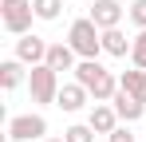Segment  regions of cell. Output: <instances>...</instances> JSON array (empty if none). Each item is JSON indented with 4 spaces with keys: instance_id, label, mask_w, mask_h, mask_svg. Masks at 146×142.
I'll use <instances>...</instances> for the list:
<instances>
[{
    "instance_id": "6da1fadb",
    "label": "cell",
    "mask_w": 146,
    "mask_h": 142,
    "mask_svg": "<svg viewBox=\"0 0 146 142\" xmlns=\"http://www.w3.org/2000/svg\"><path fill=\"white\" fill-rule=\"evenodd\" d=\"M75 83H83L87 95H91L95 103H111V99L119 95V79H115V71H107L99 59H79V67H75Z\"/></svg>"
},
{
    "instance_id": "7a4b0ae2",
    "label": "cell",
    "mask_w": 146,
    "mask_h": 142,
    "mask_svg": "<svg viewBox=\"0 0 146 142\" xmlns=\"http://www.w3.org/2000/svg\"><path fill=\"white\" fill-rule=\"evenodd\" d=\"M67 44L75 47L79 59H99V51H103V28H99L91 16H79V20H71V28H67Z\"/></svg>"
},
{
    "instance_id": "3957f363",
    "label": "cell",
    "mask_w": 146,
    "mask_h": 142,
    "mask_svg": "<svg viewBox=\"0 0 146 142\" xmlns=\"http://www.w3.org/2000/svg\"><path fill=\"white\" fill-rule=\"evenodd\" d=\"M59 71H51L48 63H40V67L28 71V91H32V103H40V107H48L59 99Z\"/></svg>"
},
{
    "instance_id": "277c9868",
    "label": "cell",
    "mask_w": 146,
    "mask_h": 142,
    "mask_svg": "<svg viewBox=\"0 0 146 142\" xmlns=\"http://www.w3.org/2000/svg\"><path fill=\"white\" fill-rule=\"evenodd\" d=\"M32 20H36L32 0H0V24H4V32H12V36H28Z\"/></svg>"
},
{
    "instance_id": "5b68a950",
    "label": "cell",
    "mask_w": 146,
    "mask_h": 142,
    "mask_svg": "<svg viewBox=\"0 0 146 142\" xmlns=\"http://www.w3.org/2000/svg\"><path fill=\"white\" fill-rule=\"evenodd\" d=\"M48 134V118L44 115H16L8 122V138L12 142H36Z\"/></svg>"
},
{
    "instance_id": "8992f818",
    "label": "cell",
    "mask_w": 146,
    "mask_h": 142,
    "mask_svg": "<svg viewBox=\"0 0 146 142\" xmlns=\"http://www.w3.org/2000/svg\"><path fill=\"white\" fill-rule=\"evenodd\" d=\"M48 40H40V36H16V59L28 63V67H40V63H48Z\"/></svg>"
},
{
    "instance_id": "52a82bcc",
    "label": "cell",
    "mask_w": 146,
    "mask_h": 142,
    "mask_svg": "<svg viewBox=\"0 0 146 142\" xmlns=\"http://www.w3.org/2000/svg\"><path fill=\"white\" fill-rule=\"evenodd\" d=\"M122 12H126V8H122L119 0H91V20H95L103 32H107V28H119Z\"/></svg>"
},
{
    "instance_id": "ba28073f",
    "label": "cell",
    "mask_w": 146,
    "mask_h": 142,
    "mask_svg": "<svg viewBox=\"0 0 146 142\" xmlns=\"http://www.w3.org/2000/svg\"><path fill=\"white\" fill-rule=\"evenodd\" d=\"M87 99H91V95H87L83 83H63V87H59V99H55V107L67 111V115H75V111L87 107Z\"/></svg>"
},
{
    "instance_id": "9c48e42d",
    "label": "cell",
    "mask_w": 146,
    "mask_h": 142,
    "mask_svg": "<svg viewBox=\"0 0 146 142\" xmlns=\"http://www.w3.org/2000/svg\"><path fill=\"white\" fill-rule=\"evenodd\" d=\"M87 122H91V130H95V134H111V130H119V111H115V107H107V103H95Z\"/></svg>"
},
{
    "instance_id": "30bf717a",
    "label": "cell",
    "mask_w": 146,
    "mask_h": 142,
    "mask_svg": "<svg viewBox=\"0 0 146 142\" xmlns=\"http://www.w3.org/2000/svg\"><path fill=\"white\" fill-rule=\"evenodd\" d=\"M75 59H79V55H75L71 44H51L48 47V67L51 71H75V67H79Z\"/></svg>"
},
{
    "instance_id": "8fae6325",
    "label": "cell",
    "mask_w": 146,
    "mask_h": 142,
    "mask_svg": "<svg viewBox=\"0 0 146 142\" xmlns=\"http://www.w3.org/2000/svg\"><path fill=\"white\" fill-rule=\"evenodd\" d=\"M111 107L119 111V118H122V122H138V118L146 115V103H138V99H130L126 91H119V95H115V99H111Z\"/></svg>"
},
{
    "instance_id": "7c38bea8",
    "label": "cell",
    "mask_w": 146,
    "mask_h": 142,
    "mask_svg": "<svg viewBox=\"0 0 146 142\" xmlns=\"http://www.w3.org/2000/svg\"><path fill=\"white\" fill-rule=\"evenodd\" d=\"M119 91H126L130 99L146 103V71H142V67H134V71H122V75H119Z\"/></svg>"
},
{
    "instance_id": "4fadbf2b",
    "label": "cell",
    "mask_w": 146,
    "mask_h": 142,
    "mask_svg": "<svg viewBox=\"0 0 146 142\" xmlns=\"http://www.w3.org/2000/svg\"><path fill=\"white\" fill-rule=\"evenodd\" d=\"M24 67L28 63H20V59H4V63H0V87H4V91H16V87L24 83Z\"/></svg>"
},
{
    "instance_id": "5bb4252c",
    "label": "cell",
    "mask_w": 146,
    "mask_h": 142,
    "mask_svg": "<svg viewBox=\"0 0 146 142\" xmlns=\"http://www.w3.org/2000/svg\"><path fill=\"white\" fill-rule=\"evenodd\" d=\"M130 44H134V40H126L122 28H107V32H103V51H107V55H130Z\"/></svg>"
},
{
    "instance_id": "9a60e30c",
    "label": "cell",
    "mask_w": 146,
    "mask_h": 142,
    "mask_svg": "<svg viewBox=\"0 0 146 142\" xmlns=\"http://www.w3.org/2000/svg\"><path fill=\"white\" fill-rule=\"evenodd\" d=\"M32 8H36V20H59V12H63V0H32Z\"/></svg>"
},
{
    "instance_id": "2e32d148",
    "label": "cell",
    "mask_w": 146,
    "mask_h": 142,
    "mask_svg": "<svg viewBox=\"0 0 146 142\" xmlns=\"http://www.w3.org/2000/svg\"><path fill=\"white\" fill-rule=\"evenodd\" d=\"M63 138L67 142H95V130H91V122H75L63 130Z\"/></svg>"
},
{
    "instance_id": "e0dca14e",
    "label": "cell",
    "mask_w": 146,
    "mask_h": 142,
    "mask_svg": "<svg viewBox=\"0 0 146 142\" xmlns=\"http://www.w3.org/2000/svg\"><path fill=\"white\" fill-rule=\"evenodd\" d=\"M130 59H134V67L146 71V28L134 36V44H130Z\"/></svg>"
},
{
    "instance_id": "ac0fdd59",
    "label": "cell",
    "mask_w": 146,
    "mask_h": 142,
    "mask_svg": "<svg viewBox=\"0 0 146 142\" xmlns=\"http://www.w3.org/2000/svg\"><path fill=\"white\" fill-rule=\"evenodd\" d=\"M126 16H130V24L142 32V28H146V0H134V4L126 8Z\"/></svg>"
},
{
    "instance_id": "d6986e66",
    "label": "cell",
    "mask_w": 146,
    "mask_h": 142,
    "mask_svg": "<svg viewBox=\"0 0 146 142\" xmlns=\"http://www.w3.org/2000/svg\"><path fill=\"white\" fill-rule=\"evenodd\" d=\"M107 138H111V142H134V134H130V130H126V126H119V130H111V134H107Z\"/></svg>"
},
{
    "instance_id": "ffe728a7",
    "label": "cell",
    "mask_w": 146,
    "mask_h": 142,
    "mask_svg": "<svg viewBox=\"0 0 146 142\" xmlns=\"http://www.w3.org/2000/svg\"><path fill=\"white\" fill-rule=\"evenodd\" d=\"M40 142H67V138H40Z\"/></svg>"
}]
</instances>
